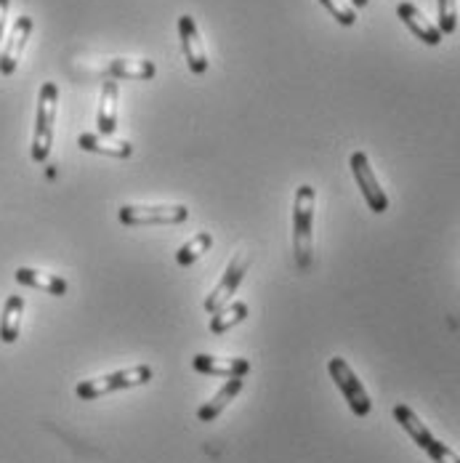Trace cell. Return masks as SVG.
<instances>
[{"label": "cell", "instance_id": "1", "mask_svg": "<svg viewBox=\"0 0 460 463\" xmlns=\"http://www.w3.org/2000/svg\"><path fill=\"white\" fill-rule=\"evenodd\" d=\"M314 205L317 189L312 184H301L293 200V253L301 269H309L314 253Z\"/></svg>", "mask_w": 460, "mask_h": 463}, {"label": "cell", "instance_id": "3", "mask_svg": "<svg viewBox=\"0 0 460 463\" xmlns=\"http://www.w3.org/2000/svg\"><path fill=\"white\" fill-rule=\"evenodd\" d=\"M146 381H152V368L149 365H136V368H128V371H115L107 373V375H99V378H89V381H80L75 386V394L86 402L99 400L104 394H115V392H126V389H134V386H144Z\"/></svg>", "mask_w": 460, "mask_h": 463}, {"label": "cell", "instance_id": "6", "mask_svg": "<svg viewBox=\"0 0 460 463\" xmlns=\"http://www.w3.org/2000/svg\"><path fill=\"white\" fill-rule=\"evenodd\" d=\"M349 165H352V174L357 179V186L362 189V197H365L370 211L372 213H386L389 211V197H386L380 182L375 179V171L370 165L368 155L365 152H354L352 160H349Z\"/></svg>", "mask_w": 460, "mask_h": 463}, {"label": "cell", "instance_id": "22", "mask_svg": "<svg viewBox=\"0 0 460 463\" xmlns=\"http://www.w3.org/2000/svg\"><path fill=\"white\" fill-rule=\"evenodd\" d=\"M320 3L333 14V19H335L338 24L354 27V22H357V8H352V3H346V0H320Z\"/></svg>", "mask_w": 460, "mask_h": 463}, {"label": "cell", "instance_id": "24", "mask_svg": "<svg viewBox=\"0 0 460 463\" xmlns=\"http://www.w3.org/2000/svg\"><path fill=\"white\" fill-rule=\"evenodd\" d=\"M8 5H11V0H0V53H3V46H5V19H8Z\"/></svg>", "mask_w": 460, "mask_h": 463}, {"label": "cell", "instance_id": "13", "mask_svg": "<svg viewBox=\"0 0 460 463\" xmlns=\"http://www.w3.org/2000/svg\"><path fill=\"white\" fill-rule=\"evenodd\" d=\"M107 75L115 80H152L157 67L149 59H115L107 64Z\"/></svg>", "mask_w": 460, "mask_h": 463}, {"label": "cell", "instance_id": "25", "mask_svg": "<svg viewBox=\"0 0 460 463\" xmlns=\"http://www.w3.org/2000/svg\"><path fill=\"white\" fill-rule=\"evenodd\" d=\"M370 0H352V8H365Z\"/></svg>", "mask_w": 460, "mask_h": 463}, {"label": "cell", "instance_id": "10", "mask_svg": "<svg viewBox=\"0 0 460 463\" xmlns=\"http://www.w3.org/2000/svg\"><path fill=\"white\" fill-rule=\"evenodd\" d=\"M397 16L405 22V27L413 33L418 41H423L426 46H439L442 43V33H439V27L418 8L413 3H399L397 5Z\"/></svg>", "mask_w": 460, "mask_h": 463}, {"label": "cell", "instance_id": "21", "mask_svg": "<svg viewBox=\"0 0 460 463\" xmlns=\"http://www.w3.org/2000/svg\"><path fill=\"white\" fill-rule=\"evenodd\" d=\"M437 11H439V33L442 35H453L458 30V0H437Z\"/></svg>", "mask_w": 460, "mask_h": 463}, {"label": "cell", "instance_id": "7", "mask_svg": "<svg viewBox=\"0 0 460 463\" xmlns=\"http://www.w3.org/2000/svg\"><path fill=\"white\" fill-rule=\"evenodd\" d=\"M248 267H250V259L248 256H237L234 261H231L230 267H227V272H224V278L219 279V285L211 290V296H205V312H216V309H221V307H227L230 304V298L234 296V290L239 288V282L242 278L248 275Z\"/></svg>", "mask_w": 460, "mask_h": 463}, {"label": "cell", "instance_id": "20", "mask_svg": "<svg viewBox=\"0 0 460 463\" xmlns=\"http://www.w3.org/2000/svg\"><path fill=\"white\" fill-rule=\"evenodd\" d=\"M211 245H213V234H211V232H200V234H194L189 242H184V245L179 248L176 261H179L182 267H192L197 259H202V256L211 250Z\"/></svg>", "mask_w": 460, "mask_h": 463}, {"label": "cell", "instance_id": "15", "mask_svg": "<svg viewBox=\"0 0 460 463\" xmlns=\"http://www.w3.org/2000/svg\"><path fill=\"white\" fill-rule=\"evenodd\" d=\"M242 383H245L242 378H227V383H224V386H221V389H219V392H216V394H213L202 408H200V411H197V418H200L202 423L216 420V418L224 413V408L230 405L231 400L242 392Z\"/></svg>", "mask_w": 460, "mask_h": 463}, {"label": "cell", "instance_id": "19", "mask_svg": "<svg viewBox=\"0 0 460 463\" xmlns=\"http://www.w3.org/2000/svg\"><path fill=\"white\" fill-rule=\"evenodd\" d=\"M245 317H248V304L245 301H231V304L213 312V317H211V333L213 335H221V333L231 330L234 325L245 323Z\"/></svg>", "mask_w": 460, "mask_h": 463}, {"label": "cell", "instance_id": "14", "mask_svg": "<svg viewBox=\"0 0 460 463\" xmlns=\"http://www.w3.org/2000/svg\"><path fill=\"white\" fill-rule=\"evenodd\" d=\"M78 146L86 152H99V155H109V157H131L134 146L131 141L115 139V137H104V134H80Z\"/></svg>", "mask_w": 460, "mask_h": 463}, {"label": "cell", "instance_id": "17", "mask_svg": "<svg viewBox=\"0 0 460 463\" xmlns=\"http://www.w3.org/2000/svg\"><path fill=\"white\" fill-rule=\"evenodd\" d=\"M22 315H24V298L22 296H8L5 307H3V317H0V341L3 344H14L19 338L22 330Z\"/></svg>", "mask_w": 460, "mask_h": 463}, {"label": "cell", "instance_id": "4", "mask_svg": "<svg viewBox=\"0 0 460 463\" xmlns=\"http://www.w3.org/2000/svg\"><path fill=\"white\" fill-rule=\"evenodd\" d=\"M126 227H174L189 219L186 205H123L117 211Z\"/></svg>", "mask_w": 460, "mask_h": 463}, {"label": "cell", "instance_id": "18", "mask_svg": "<svg viewBox=\"0 0 460 463\" xmlns=\"http://www.w3.org/2000/svg\"><path fill=\"white\" fill-rule=\"evenodd\" d=\"M394 418H397V423L410 434V439H413L420 450H426V448L431 445L434 434L428 431V426H426L420 418L415 416L413 408H408V405H397V408H394Z\"/></svg>", "mask_w": 460, "mask_h": 463}, {"label": "cell", "instance_id": "9", "mask_svg": "<svg viewBox=\"0 0 460 463\" xmlns=\"http://www.w3.org/2000/svg\"><path fill=\"white\" fill-rule=\"evenodd\" d=\"M30 35H33V19L24 14V16H19V19L14 22L8 38H5V46H3V53H0V75L8 78V75L16 72L19 59H22V53H24V46H27Z\"/></svg>", "mask_w": 460, "mask_h": 463}, {"label": "cell", "instance_id": "2", "mask_svg": "<svg viewBox=\"0 0 460 463\" xmlns=\"http://www.w3.org/2000/svg\"><path fill=\"white\" fill-rule=\"evenodd\" d=\"M56 107H59V89L56 83H43L38 93V112H35V134H33V160L46 163L53 146V126H56Z\"/></svg>", "mask_w": 460, "mask_h": 463}, {"label": "cell", "instance_id": "12", "mask_svg": "<svg viewBox=\"0 0 460 463\" xmlns=\"http://www.w3.org/2000/svg\"><path fill=\"white\" fill-rule=\"evenodd\" d=\"M194 371L219 378H245L250 373V363L242 357H213V354H197L192 360Z\"/></svg>", "mask_w": 460, "mask_h": 463}, {"label": "cell", "instance_id": "11", "mask_svg": "<svg viewBox=\"0 0 460 463\" xmlns=\"http://www.w3.org/2000/svg\"><path fill=\"white\" fill-rule=\"evenodd\" d=\"M117 104H120V86L115 78H107L101 86V93H99V112H96L99 134H104V137L117 134Z\"/></svg>", "mask_w": 460, "mask_h": 463}, {"label": "cell", "instance_id": "23", "mask_svg": "<svg viewBox=\"0 0 460 463\" xmlns=\"http://www.w3.org/2000/svg\"><path fill=\"white\" fill-rule=\"evenodd\" d=\"M426 453H428V458L434 463H460V456L455 450H450L445 442H439L437 437L431 439V445L426 448Z\"/></svg>", "mask_w": 460, "mask_h": 463}, {"label": "cell", "instance_id": "5", "mask_svg": "<svg viewBox=\"0 0 460 463\" xmlns=\"http://www.w3.org/2000/svg\"><path fill=\"white\" fill-rule=\"evenodd\" d=\"M327 371H330V378L335 381V386L341 389L343 400L349 402L352 413L357 418L370 416V411H372L370 394L365 392L362 381L357 378V373L352 371V365H349L343 357H333V360L327 363Z\"/></svg>", "mask_w": 460, "mask_h": 463}, {"label": "cell", "instance_id": "16", "mask_svg": "<svg viewBox=\"0 0 460 463\" xmlns=\"http://www.w3.org/2000/svg\"><path fill=\"white\" fill-rule=\"evenodd\" d=\"M16 282L19 285H27V288H35V290H43L48 296H64L67 293V279H61L59 275H46V272H38V269H30V267H19L16 269Z\"/></svg>", "mask_w": 460, "mask_h": 463}, {"label": "cell", "instance_id": "8", "mask_svg": "<svg viewBox=\"0 0 460 463\" xmlns=\"http://www.w3.org/2000/svg\"><path fill=\"white\" fill-rule=\"evenodd\" d=\"M179 38H182V51H184L189 70L194 75H202L208 70V53H205V43H202L194 16H189V14L179 16Z\"/></svg>", "mask_w": 460, "mask_h": 463}]
</instances>
